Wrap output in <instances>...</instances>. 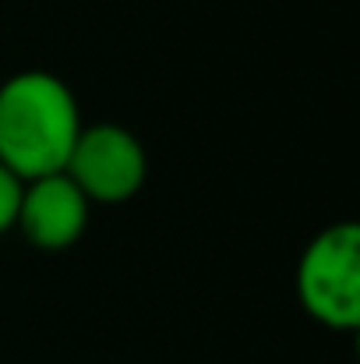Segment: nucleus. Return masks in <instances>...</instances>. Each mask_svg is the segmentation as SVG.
<instances>
[{
  "label": "nucleus",
  "instance_id": "f257e3e1",
  "mask_svg": "<svg viewBox=\"0 0 360 364\" xmlns=\"http://www.w3.org/2000/svg\"><path fill=\"white\" fill-rule=\"evenodd\" d=\"M82 127L78 96L53 71L28 68L0 82V163L21 184L64 173Z\"/></svg>",
  "mask_w": 360,
  "mask_h": 364
},
{
  "label": "nucleus",
  "instance_id": "7ed1b4c3",
  "mask_svg": "<svg viewBox=\"0 0 360 364\" xmlns=\"http://www.w3.org/2000/svg\"><path fill=\"white\" fill-rule=\"evenodd\" d=\"M64 173L78 184L89 205H124L148 181V152L124 124H85Z\"/></svg>",
  "mask_w": 360,
  "mask_h": 364
},
{
  "label": "nucleus",
  "instance_id": "20e7f679",
  "mask_svg": "<svg viewBox=\"0 0 360 364\" xmlns=\"http://www.w3.org/2000/svg\"><path fill=\"white\" fill-rule=\"evenodd\" d=\"M92 205L67 173H50L21 184L18 223L21 237L39 251H64L82 241Z\"/></svg>",
  "mask_w": 360,
  "mask_h": 364
},
{
  "label": "nucleus",
  "instance_id": "f03ea898",
  "mask_svg": "<svg viewBox=\"0 0 360 364\" xmlns=\"http://www.w3.org/2000/svg\"><path fill=\"white\" fill-rule=\"evenodd\" d=\"M297 301L304 315L332 333L360 326V227L339 220L322 227L297 258Z\"/></svg>",
  "mask_w": 360,
  "mask_h": 364
},
{
  "label": "nucleus",
  "instance_id": "39448f33",
  "mask_svg": "<svg viewBox=\"0 0 360 364\" xmlns=\"http://www.w3.org/2000/svg\"><path fill=\"white\" fill-rule=\"evenodd\" d=\"M18 205H21V181L0 163V237L14 230Z\"/></svg>",
  "mask_w": 360,
  "mask_h": 364
}]
</instances>
